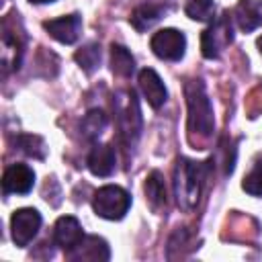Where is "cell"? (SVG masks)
<instances>
[{"instance_id": "obj_1", "label": "cell", "mask_w": 262, "mask_h": 262, "mask_svg": "<svg viewBox=\"0 0 262 262\" xmlns=\"http://www.w3.org/2000/svg\"><path fill=\"white\" fill-rule=\"evenodd\" d=\"M186 104H188V139L194 149H203V145L213 137L215 121H213V106L205 92V84L201 80H190L184 86Z\"/></svg>"}, {"instance_id": "obj_2", "label": "cell", "mask_w": 262, "mask_h": 262, "mask_svg": "<svg viewBox=\"0 0 262 262\" xmlns=\"http://www.w3.org/2000/svg\"><path fill=\"white\" fill-rule=\"evenodd\" d=\"M209 162H192L188 158H180L174 170V194L176 203L182 211L190 213L201 199L205 178H207V166Z\"/></svg>"}, {"instance_id": "obj_3", "label": "cell", "mask_w": 262, "mask_h": 262, "mask_svg": "<svg viewBox=\"0 0 262 262\" xmlns=\"http://www.w3.org/2000/svg\"><path fill=\"white\" fill-rule=\"evenodd\" d=\"M115 115L119 125V137L121 141L131 147L135 145L139 133H141V113L133 90H123L115 98Z\"/></svg>"}, {"instance_id": "obj_4", "label": "cell", "mask_w": 262, "mask_h": 262, "mask_svg": "<svg viewBox=\"0 0 262 262\" xmlns=\"http://www.w3.org/2000/svg\"><path fill=\"white\" fill-rule=\"evenodd\" d=\"M131 207V196L125 188L117 186V184H106L102 188H98L94 192V199H92V209L98 217L102 219H111V221H117V219H123L125 213L129 211Z\"/></svg>"}, {"instance_id": "obj_5", "label": "cell", "mask_w": 262, "mask_h": 262, "mask_svg": "<svg viewBox=\"0 0 262 262\" xmlns=\"http://www.w3.org/2000/svg\"><path fill=\"white\" fill-rule=\"evenodd\" d=\"M233 41V31H231V23H229V14H223L219 18H215L201 37V49L203 55L207 59H217L221 55V51Z\"/></svg>"}, {"instance_id": "obj_6", "label": "cell", "mask_w": 262, "mask_h": 262, "mask_svg": "<svg viewBox=\"0 0 262 262\" xmlns=\"http://www.w3.org/2000/svg\"><path fill=\"white\" fill-rule=\"evenodd\" d=\"M151 51L160 57V59H166V61H178L182 55H184V49H186V37L182 31L178 29H162L158 31L151 41Z\"/></svg>"}, {"instance_id": "obj_7", "label": "cell", "mask_w": 262, "mask_h": 262, "mask_svg": "<svg viewBox=\"0 0 262 262\" xmlns=\"http://www.w3.org/2000/svg\"><path fill=\"white\" fill-rule=\"evenodd\" d=\"M41 227V215L37 209L33 207H25L14 211L12 219H10V229H12V242L18 248H25L33 242V237L37 235Z\"/></svg>"}, {"instance_id": "obj_8", "label": "cell", "mask_w": 262, "mask_h": 262, "mask_svg": "<svg viewBox=\"0 0 262 262\" xmlns=\"http://www.w3.org/2000/svg\"><path fill=\"white\" fill-rule=\"evenodd\" d=\"M66 256L74 262H82V260H88V262H104L111 258V250H108V244L98 237V235H84L72 250L66 252Z\"/></svg>"}, {"instance_id": "obj_9", "label": "cell", "mask_w": 262, "mask_h": 262, "mask_svg": "<svg viewBox=\"0 0 262 262\" xmlns=\"http://www.w3.org/2000/svg\"><path fill=\"white\" fill-rule=\"evenodd\" d=\"M35 184V172L27 164H12L4 170L2 190L4 194H27Z\"/></svg>"}, {"instance_id": "obj_10", "label": "cell", "mask_w": 262, "mask_h": 262, "mask_svg": "<svg viewBox=\"0 0 262 262\" xmlns=\"http://www.w3.org/2000/svg\"><path fill=\"white\" fill-rule=\"evenodd\" d=\"M43 29L59 43L63 45H72L78 41L80 31H82V18L80 14H68V16H59L53 20H45Z\"/></svg>"}, {"instance_id": "obj_11", "label": "cell", "mask_w": 262, "mask_h": 262, "mask_svg": "<svg viewBox=\"0 0 262 262\" xmlns=\"http://www.w3.org/2000/svg\"><path fill=\"white\" fill-rule=\"evenodd\" d=\"M84 237V231H82V225L76 217L72 215H66V217H59L55 221V227H53V242L55 246H59L61 250H72L80 239Z\"/></svg>"}, {"instance_id": "obj_12", "label": "cell", "mask_w": 262, "mask_h": 262, "mask_svg": "<svg viewBox=\"0 0 262 262\" xmlns=\"http://www.w3.org/2000/svg\"><path fill=\"white\" fill-rule=\"evenodd\" d=\"M139 88H141V92H143V96L151 108H160L168 98L164 82L160 80V76L151 68H145L139 72Z\"/></svg>"}, {"instance_id": "obj_13", "label": "cell", "mask_w": 262, "mask_h": 262, "mask_svg": "<svg viewBox=\"0 0 262 262\" xmlns=\"http://www.w3.org/2000/svg\"><path fill=\"white\" fill-rule=\"evenodd\" d=\"M233 18L244 33H252L262 25V2L258 0H239L233 8Z\"/></svg>"}, {"instance_id": "obj_14", "label": "cell", "mask_w": 262, "mask_h": 262, "mask_svg": "<svg viewBox=\"0 0 262 262\" xmlns=\"http://www.w3.org/2000/svg\"><path fill=\"white\" fill-rule=\"evenodd\" d=\"M115 164H117V156H115V149L108 143H98L88 154V168H90V172L94 176L113 174Z\"/></svg>"}, {"instance_id": "obj_15", "label": "cell", "mask_w": 262, "mask_h": 262, "mask_svg": "<svg viewBox=\"0 0 262 262\" xmlns=\"http://www.w3.org/2000/svg\"><path fill=\"white\" fill-rule=\"evenodd\" d=\"M20 57H23V43H20V39L16 35L12 37L10 31H4V35H2V66H4V72L18 70Z\"/></svg>"}, {"instance_id": "obj_16", "label": "cell", "mask_w": 262, "mask_h": 262, "mask_svg": "<svg viewBox=\"0 0 262 262\" xmlns=\"http://www.w3.org/2000/svg\"><path fill=\"white\" fill-rule=\"evenodd\" d=\"M162 6H158V4H141V6H137L133 12H131V16H129V20H131V25L141 33V31H147V29H151L160 18H162Z\"/></svg>"}, {"instance_id": "obj_17", "label": "cell", "mask_w": 262, "mask_h": 262, "mask_svg": "<svg viewBox=\"0 0 262 262\" xmlns=\"http://www.w3.org/2000/svg\"><path fill=\"white\" fill-rule=\"evenodd\" d=\"M145 199H147L151 211H160L166 207V186H164V178L158 170H154L145 180Z\"/></svg>"}, {"instance_id": "obj_18", "label": "cell", "mask_w": 262, "mask_h": 262, "mask_svg": "<svg viewBox=\"0 0 262 262\" xmlns=\"http://www.w3.org/2000/svg\"><path fill=\"white\" fill-rule=\"evenodd\" d=\"M111 70L117 74V76H121V78H129L131 74H133V70H135V59H133V55L129 53V49L127 47H123V45H111Z\"/></svg>"}, {"instance_id": "obj_19", "label": "cell", "mask_w": 262, "mask_h": 262, "mask_svg": "<svg viewBox=\"0 0 262 262\" xmlns=\"http://www.w3.org/2000/svg\"><path fill=\"white\" fill-rule=\"evenodd\" d=\"M106 123H108V119H106L104 111L92 108V111H88V113L84 115V119H82V123H80V131H82V135H84L88 141H94V139L100 137V133L104 131Z\"/></svg>"}, {"instance_id": "obj_20", "label": "cell", "mask_w": 262, "mask_h": 262, "mask_svg": "<svg viewBox=\"0 0 262 262\" xmlns=\"http://www.w3.org/2000/svg\"><path fill=\"white\" fill-rule=\"evenodd\" d=\"M74 59L78 61V66L86 72V74H92L98 63H100V45L98 43H88L84 45L82 49H78L74 53Z\"/></svg>"}, {"instance_id": "obj_21", "label": "cell", "mask_w": 262, "mask_h": 262, "mask_svg": "<svg viewBox=\"0 0 262 262\" xmlns=\"http://www.w3.org/2000/svg\"><path fill=\"white\" fill-rule=\"evenodd\" d=\"M184 12L192 20H213L215 18V4L213 0H186L184 2Z\"/></svg>"}, {"instance_id": "obj_22", "label": "cell", "mask_w": 262, "mask_h": 262, "mask_svg": "<svg viewBox=\"0 0 262 262\" xmlns=\"http://www.w3.org/2000/svg\"><path fill=\"white\" fill-rule=\"evenodd\" d=\"M242 188L252 196H262V162H256L254 168L244 176Z\"/></svg>"}, {"instance_id": "obj_23", "label": "cell", "mask_w": 262, "mask_h": 262, "mask_svg": "<svg viewBox=\"0 0 262 262\" xmlns=\"http://www.w3.org/2000/svg\"><path fill=\"white\" fill-rule=\"evenodd\" d=\"M16 143H18V147H20L27 156H33V158H43V156H45L43 139L37 137V135H20Z\"/></svg>"}, {"instance_id": "obj_24", "label": "cell", "mask_w": 262, "mask_h": 262, "mask_svg": "<svg viewBox=\"0 0 262 262\" xmlns=\"http://www.w3.org/2000/svg\"><path fill=\"white\" fill-rule=\"evenodd\" d=\"M29 2H33V4H47V2H53V0H29Z\"/></svg>"}, {"instance_id": "obj_25", "label": "cell", "mask_w": 262, "mask_h": 262, "mask_svg": "<svg viewBox=\"0 0 262 262\" xmlns=\"http://www.w3.org/2000/svg\"><path fill=\"white\" fill-rule=\"evenodd\" d=\"M258 49H260V53H262V37L258 39Z\"/></svg>"}]
</instances>
